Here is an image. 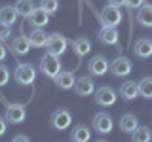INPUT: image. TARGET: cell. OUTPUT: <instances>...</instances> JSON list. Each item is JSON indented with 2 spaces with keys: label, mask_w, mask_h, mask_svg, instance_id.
Wrapping results in <instances>:
<instances>
[{
  "label": "cell",
  "mask_w": 152,
  "mask_h": 142,
  "mask_svg": "<svg viewBox=\"0 0 152 142\" xmlns=\"http://www.w3.org/2000/svg\"><path fill=\"white\" fill-rule=\"evenodd\" d=\"M13 80L17 85H31L36 80V68L31 63H19L13 72Z\"/></svg>",
  "instance_id": "obj_1"
},
{
  "label": "cell",
  "mask_w": 152,
  "mask_h": 142,
  "mask_svg": "<svg viewBox=\"0 0 152 142\" xmlns=\"http://www.w3.org/2000/svg\"><path fill=\"white\" fill-rule=\"evenodd\" d=\"M40 70H42V74H44L46 78L53 80L55 76L61 72V61H59V57L53 55V53H50V51H48L46 55H42V59H40Z\"/></svg>",
  "instance_id": "obj_2"
},
{
  "label": "cell",
  "mask_w": 152,
  "mask_h": 142,
  "mask_svg": "<svg viewBox=\"0 0 152 142\" xmlns=\"http://www.w3.org/2000/svg\"><path fill=\"white\" fill-rule=\"evenodd\" d=\"M50 123L55 131H65V129H69L70 123H72V114L66 110V108H57V110H53V114H51Z\"/></svg>",
  "instance_id": "obj_3"
},
{
  "label": "cell",
  "mask_w": 152,
  "mask_h": 142,
  "mask_svg": "<svg viewBox=\"0 0 152 142\" xmlns=\"http://www.w3.org/2000/svg\"><path fill=\"white\" fill-rule=\"evenodd\" d=\"M46 49L50 51V53H53V55H63L66 49H69V40L63 36V34H59V32H53V34H50L48 36V42H46Z\"/></svg>",
  "instance_id": "obj_4"
},
{
  "label": "cell",
  "mask_w": 152,
  "mask_h": 142,
  "mask_svg": "<svg viewBox=\"0 0 152 142\" xmlns=\"http://www.w3.org/2000/svg\"><path fill=\"white\" fill-rule=\"evenodd\" d=\"M4 117H6L8 123H12V125H19V123L25 121L27 117V110L23 104H6V112H4Z\"/></svg>",
  "instance_id": "obj_5"
},
{
  "label": "cell",
  "mask_w": 152,
  "mask_h": 142,
  "mask_svg": "<svg viewBox=\"0 0 152 142\" xmlns=\"http://www.w3.org/2000/svg\"><path fill=\"white\" fill-rule=\"evenodd\" d=\"M101 23H103V27H116V25H120V21H122V12L118 9L116 6H104L101 9Z\"/></svg>",
  "instance_id": "obj_6"
},
{
  "label": "cell",
  "mask_w": 152,
  "mask_h": 142,
  "mask_svg": "<svg viewBox=\"0 0 152 142\" xmlns=\"http://www.w3.org/2000/svg\"><path fill=\"white\" fill-rule=\"evenodd\" d=\"M93 95H95V102H97L99 106L107 108V106H114V104H116V91H114L112 87L103 85V87H99Z\"/></svg>",
  "instance_id": "obj_7"
},
{
  "label": "cell",
  "mask_w": 152,
  "mask_h": 142,
  "mask_svg": "<svg viewBox=\"0 0 152 142\" xmlns=\"http://www.w3.org/2000/svg\"><path fill=\"white\" fill-rule=\"evenodd\" d=\"M112 127H114V121H112V117L108 116L107 112H97L93 116V129L97 133L108 135V133L112 131Z\"/></svg>",
  "instance_id": "obj_8"
},
{
  "label": "cell",
  "mask_w": 152,
  "mask_h": 142,
  "mask_svg": "<svg viewBox=\"0 0 152 142\" xmlns=\"http://www.w3.org/2000/svg\"><path fill=\"white\" fill-rule=\"evenodd\" d=\"M31 40H28V36L25 34H19L15 36L12 42H10V51H12L15 57H23V55H27L28 51H31Z\"/></svg>",
  "instance_id": "obj_9"
},
{
  "label": "cell",
  "mask_w": 152,
  "mask_h": 142,
  "mask_svg": "<svg viewBox=\"0 0 152 142\" xmlns=\"http://www.w3.org/2000/svg\"><path fill=\"white\" fill-rule=\"evenodd\" d=\"M131 68H133V64H131V61L127 59V57H116V59L110 63V68L108 70H110L116 78H124V76H129Z\"/></svg>",
  "instance_id": "obj_10"
},
{
  "label": "cell",
  "mask_w": 152,
  "mask_h": 142,
  "mask_svg": "<svg viewBox=\"0 0 152 142\" xmlns=\"http://www.w3.org/2000/svg\"><path fill=\"white\" fill-rule=\"evenodd\" d=\"M74 91L78 97H89L95 93V82L91 76H82L74 82Z\"/></svg>",
  "instance_id": "obj_11"
},
{
  "label": "cell",
  "mask_w": 152,
  "mask_h": 142,
  "mask_svg": "<svg viewBox=\"0 0 152 142\" xmlns=\"http://www.w3.org/2000/svg\"><path fill=\"white\" fill-rule=\"evenodd\" d=\"M88 68H89V72H91V76H104V74H107V70L110 68V63H108L107 57L95 55L93 59L89 61Z\"/></svg>",
  "instance_id": "obj_12"
},
{
  "label": "cell",
  "mask_w": 152,
  "mask_h": 142,
  "mask_svg": "<svg viewBox=\"0 0 152 142\" xmlns=\"http://www.w3.org/2000/svg\"><path fill=\"white\" fill-rule=\"evenodd\" d=\"M27 19L34 28H42V27H46L48 23H50V13H48L44 8H34Z\"/></svg>",
  "instance_id": "obj_13"
},
{
  "label": "cell",
  "mask_w": 152,
  "mask_h": 142,
  "mask_svg": "<svg viewBox=\"0 0 152 142\" xmlns=\"http://www.w3.org/2000/svg\"><path fill=\"white\" fill-rule=\"evenodd\" d=\"M53 82L55 85L59 89H63V91H69V89H74V74L70 72V70H61L59 74L53 78Z\"/></svg>",
  "instance_id": "obj_14"
},
{
  "label": "cell",
  "mask_w": 152,
  "mask_h": 142,
  "mask_svg": "<svg viewBox=\"0 0 152 142\" xmlns=\"http://www.w3.org/2000/svg\"><path fill=\"white\" fill-rule=\"evenodd\" d=\"M120 95L124 101H135L139 97V83L133 82V80H127L120 85Z\"/></svg>",
  "instance_id": "obj_15"
},
{
  "label": "cell",
  "mask_w": 152,
  "mask_h": 142,
  "mask_svg": "<svg viewBox=\"0 0 152 142\" xmlns=\"http://www.w3.org/2000/svg\"><path fill=\"white\" fill-rule=\"evenodd\" d=\"M97 36H99V40L107 46H118V40H120V34H118L116 27H103Z\"/></svg>",
  "instance_id": "obj_16"
},
{
  "label": "cell",
  "mask_w": 152,
  "mask_h": 142,
  "mask_svg": "<svg viewBox=\"0 0 152 142\" xmlns=\"http://www.w3.org/2000/svg\"><path fill=\"white\" fill-rule=\"evenodd\" d=\"M17 17H19V13H17L15 6H10V4H6V6L0 8V25L12 27V25H15Z\"/></svg>",
  "instance_id": "obj_17"
},
{
  "label": "cell",
  "mask_w": 152,
  "mask_h": 142,
  "mask_svg": "<svg viewBox=\"0 0 152 142\" xmlns=\"http://www.w3.org/2000/svg\"><path fill=\"white\" fill-rule=\"evenodd\" d=\"M133 53L141 59H148L152 57V40L150 38H141L137 40V44L133 46Z\"/></svg>",
  "instance_id": "obj_18"
},
{
  "label": "cell",
  "mask_w": 152,
  "mask_h": 142,
  "mask_svg": "<svg viewBox=\"0 0 152 142\" xmlns=\"http://www.w3.org/2000/svg\"><path fill=\"white\" fill-rule=\"evenodd\" d=\"M89 138H91V131H89V127L84 125V123L74 125L72 131H70V140H74V142H88Z\"/></svg>",
  "instance_id": "obj_19"
},
{
  "label": "cell",
  "mask_w": 152,
  "mask_h": 142,
  "mask_svg": "<svg viewBox=\"0 0 152 142\" xmlns=\"http://www.w3.org/2000/svg\"><path fill=\"white\" fill-rule=\"evenodd\" d=\"M137 127H139V120H137V116H133V114H126V116L120 117V131L122 133L131 135Z\"/></svg>",
  "instance_id": "obj_20"
},
{
  "label": "cell",
  "mask_w": 152,
  "mask_h": 142,
  "mask_svg": "<svg viewBox=\"0 0 152 142\" xmlns=\"http://www.w3.org/2000/svg\"><path fill=\"white\" fill-rule=\"evenodd\" d=\"M137 23L141 27H152V4H142L137 12Z\"/></svg>",
  "instance_id": "obj_21"
},
{
  "label": "cell",
  "mask_w": 152,
  "mask_h": 142,
  "mask_svg": "<svg viewBox=\"0 0 152 142\" xmlns=\"http://www.w3.org/2000/svg\"><path fill=\"white\" fill-rule=\"evenodd\" d=\"M72 51H74V55H78V57H86L91 51V42H89L88 38L72 40Z\"/></svg>",
  "instance_id": "obj_22"
},
{
  "label": "cell",
  "mask_w": 152,
  "mask_h": 142,
  "mask_svg": "<svg viewBox=\"0 0 152 142\" xmlns=\"http://www.w3.org/2000/svg\"><path fill=\"white\" fill-rule=\"evenodd\" d=\"M28 40H31V46L32 47H46L48 34L42 30V28H34V30L31 32V36H28Z\"/></svg>",
  "instance_id": "obj_23"
},
{
  "label": "cell",
  "mask_w": 152,
  "mask_h": 142,
  "mask_svg": "<svg viewBox=\"0 0 152 142\" xmlns=\"http://www.w3.org/2000/svg\"><path fill=\"white\" fill-rule=\"evenodd\" d=\"M131 138L135 142H148V140H152V131L148 129V127L139 125L135 131L131 133Z\"/></svg>",
  "instance_id": "obj_24"
},
{
  "label": "cell",
  "mask_w": 152,
  "mask_h": 142,
  "mask_svg": "<svg viewBox=\"0 0 152 142\" xmlns=\"http://www.w3.org/2000/svg\"><path fill=\"white\" fill-rule=\"evenodd\" d=\"M34 8L36 6H34L32 0H15V9H17L19 15H23V17H28Z\"/></svg>",
  "instance_id": "obj_25"
},
{
  "label": "cell",
  "mask_w": 152,
  "mask_h": 142,
  "mask_svg": "<svg viewBox=\"0 0 152 142\" xmlns=\"http://www.w3.org/2000/svg\"><path fill=\"white\" fill-rule=\"evenodd\" d=\"M139 95L145 99H152V76H145L139 82Z\"/></svg>",
  "instance_id": "obj_26"
},
{
  "label": "cell",
  "mask_w": 152,
  "mask_h": 142,
  "mask_svg": "<svg viewBox=\"0 0 152 142\" xmlns=\"http://www.w3.org/2000/svg\"><path fill=\"white\" fill-rule=\"evenodd\" d=\"M40 8H44L50 15H53L59 9V0H40Z\"/></svg>",
  "instance_id": "obj_27"
},
{
  "label": "cell",
  "mask_w": 152,
  "mask_h": 142,
  "mask_svg": "<svg viewBox=\"0 0 152 142\" xmlns=\"http://www.w3.org/2000/svg\"><path fill=\"white\" fill-rule=\"evenodd\" d=\"M10 78H12L10 68H8L6 64H0V87H4V85L10 82Z\"/></svg>",
  "instance_id": "obj_28"
},
{
  "label": "cell",
  "mask_w": 152,
  "mask_h": 142,
  "mask_svg": "<svg viewBox=\"0 0 152 142\" xmlns=\"http://www.w3.org/2000/svg\"><path fill=\"white\" fill-rule=\"evenodd\" d=\"M10 36H12V28H10L8 25H0V42L8 40Z\"/></svg>",
  "instance_id": "obj_29"
},
{
  "label": "cell",
  "mask_w": 152,
  "mask_h": 142,
  "mask_svg": "<svg viewBox=\"0 0 152 142\" xmlns=\"http://www.w3.org/2000/svg\"><path fill=\"white\" fill-rule=\"evenodd\" d=\"M142 4H145V0H126V6L129 9H139Z\"/></svg>",
  "instance_id": "obj_30"
},
{
  "label": "cell",
  "mask_w": 152,
  "mask_h": 142,
  "mask_svg": "<svg viewBox=\"0 0 152 142\" xmlns=\"http://www.w3.org/2000/svg\"><path fill=\"white\" fill-rule=\"evenodd\" d=\"M8 57V47L4 46V42H0V63Z\"/></svg>",
  "instance_id": "obj_31"
},
{
  "label": "cell",
  "mask_w": 152,
  "mask_h": 142,
  "mask_svg": "<svg viewBox=\"0 0 152 142\" xmlns=\"http://www.w3.org/2000/svg\"><path fill=\"white\" fill-rule=\"evenodd\" d=\"M6 125H8L6 117H2V116H0V136H4V135H6Z\"/></svg>",
  "instance_id": "obj_32"
},
{
  "label": "cell",
  "mask_w": 152,
  "mask_h": 142,
  "mask_svg": "<svg viewBox=\"0 0 152 142\" xmlns=\"http://www.w3.org/2000/svg\"><path fill=\"white\" fill-rule=\"evenodd\" d=\"M31 138H28L27 135H15L13 136V142H28Z\"/></svg>",
  "instance_id": "obj_33"
},
{
  "label": "cell",
  "mask_w": 152,
  "mask_h": 142,
  "mask_svg": "<svg viewBox=\"0 0 152 142\" xmlns=\"http://www.w3.org/2000/svg\"><path fill=\"white\" fill-rule=\"evenodd\" d=\"M108 4L116 6V8H122V6H126V0H108Z\"/></svg>",
  "instance_id": "obj_34"
}]
</instances>
